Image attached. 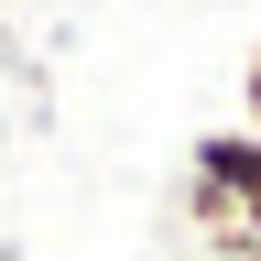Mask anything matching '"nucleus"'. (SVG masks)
I'll return each mask as SVG.
<instances>
[{
	"label": "nucleus",
	"instance_id": "f257e3e1",
	"mask_svg": "<svg viewBox=\"0 0 261 261\" xmlns=\"http://www.w3.org/2000/svg\"><path fill=\"white\" fill-rule=\"evenodd\" d=\"M250 196H261V142L250 130H196V152H185V218L218 240Z\"/></svg>",
	"mask_w": 261,
	"mask_h": 261
},
{
	"label": "nucleus",
	"instance_id": "f03ea898",
	"mask_svg": "<svg viewBox=\"0 0 261 261\" xmlns=\"http://www.w3.org/2000/svg\"><path fill=\"white\" fill-rule=\"evenodd\" d=\"M240 130L261 142V55H250V87H240Z\"/></svg>",
	"mask_w": 261,
	"mask_h": 261
},
{
	"label": "nucleus",
	"instance_id": "7ed1b4c3",
	"mask_svg": "<svg viewBox=\"0 0 261 261\" xmlns=\"http://www.w3.org/2000/svg\"><path fill=\"white\" fill-rule=\"evenodd\" d=\"M250 261H261V250H250Z\"/></svg>",
	"mask_w": 261,
	"mask_h": 261
}]
</instances>
